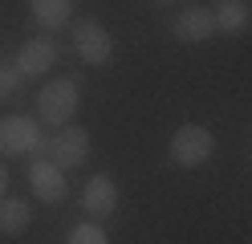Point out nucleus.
Here are the masks:
<instances>
[{"label": "nucleus", "instance_id": "nucleus-7", "mask_svg": "<svg viewBox=\"0 0 252 244\" xmlns=\"http://www.w3.org/2000/svg\"><path fill=\"white\" fill-rule=\"evenodd\" d=\"M82 208H86V216H94V220L114 216L118 211V183L110 175H90L86 187H82Z\"/></svg>", "mask_w": 252, "mask_h": 244}, {"label": "nucleus", "instance_id": "nucleus-15", "mask_svg": "<svg viewBox=\"0 0 252 244\" xmlns=\"http://www.w3.org/2000/svg\"><path fill=\"white\" fill-rule=\"evenodd\" d=\"M0 195H8V167L0 163Z\"/></svg>", "mask_w": 252, "mask_h": 244}, {"label": "nucleus", "instance_id": "nucleus-13", "mask_svg": "<svg viewBox=\"0 0 252 244\" xmlns=\"http://www.w3.org/2000/svg\"><path fill=\"white\" fill-rule=\"evenodd\" d=\"M65 244H110V236H106V228H102V224L86 220V224H77L73 232H69Z\"/></svg>", "mask_w": 252, "mask_h": 244}, {"label": "nucleus", "instance_id": "nucleus-6", "mask_svg": "<svg viewBox=\"0 0 252 244\" xmlns=\"http://www.w3.org/2000/svg\"><path fill=\"white\" fill-rule=\"evenodd\" d=\"M29 187L41 204H61L69 195V183H65V167H57L49 155H41L29 163Z\"/></svg>", "mask_w": 252, "mask_h": 244}, {"label": "nucleus", "instance_id": "nucleus-2", "mask_svg": "<svg viewBox=\"0 0 252 244\" xmlns=\"http://www.w3.org/2000/svg\"><path fill=\"white\" fill-rule=\"evenodd\" d=\"M53 139L41 135V122L29 114H4L0 118V155H33L41 159Z\"/></svg>", "mask_w": 252, "mask_h": 244}, {"label": "nucleus", "instance_id": "nucleus-4", "mask_svg": "<svg viewBox=\"0 0 252 244\" xmlns=\"http://www.w3.org/2000/svg\"><path fill=\"white\" fill-rule=\"evenodd\" d=\"M73 49H77V57L86 65H106L114 57V37H110V29L102 21L86 16V21L73 25Z\"/></svg>", "mask_w": 252, "mask_h": 244}, {"label": "nucleus", "instance_id": "nucleus-5", "mask_svg": "<svg viewBox=\"0 0 252 244\" xmlns=\"http://www.w3.org/2000/svg\"><path fill=\"white\" fill-rule=\"evenodd\" d=\"M49 159L57 163V167H82V163L90 159V130L86 126H77V122H65V126H57V135L49 142Z\"/></svg>", "mask_w": 252, "mask_h": 244}, {"label": "nucleus", "instance_id": "nucleus-12", "mask_svg": "<svg viewBox=\"0 0 252 244\" xmlns=\"http://www.w3.org/2000/svg\"><path fill=\"white\" fill-rule=\"evenodd\" d=\"M29 12L33 21L45 29H61L73 21V0H29Z\"/></svg>", "mask_w": 252, "mask_h": 244}, {"label": "nucleus", "instance_id": "nucleus-16", "mask_svg": "<svg viewBox=\"0 0 252 244\" xmlns=\"http://www.w3.org/2000/svg\"><path fill=\"white\" fill-rule=\"evenodd\" d=\"M159 4H175V0H159Z\"/></svg>", "mask_w": 252, "mask_h": 244}, {"label": "nucleus", "instance_id": "nucleus-11", "mask_svg": "<svg viewBox=\"0 0 252 244\" xmlns=\"http://www.w3.org/2000/svg\"><path fill=\"white\" fill-rule=\"evenodd\" d=\"M33 224V204L21 195H0V232L4 236H21Z\"/></svg>", "mask_w": 252, "mask_h": 244}, {"label": "nucleus", "instance_id": "nucleus-14", "mask_svg": "<svg viewBox=\"0 0 252 244\" xmlns=\"http://www.w3.org/2000/svg\"><path fill=\"white\" fill-rule=\"evenodd\" d=\"M17 86H21V70H4V65H0V98L17 94Z\"/></svg>", "mask_w": 252, "mask_h": 244}, {"label": "nucleus", "instance_id": "nucleus-9", "mask_svg": "<svg viewBox=\"0 0 252 244\" xmlns=\"http://www.w3.org/2000/svg\"><path fill=\"white\" fill-rule=\"evenodd\" d=\"M175 37L183 45H203V41H212L216 37V16L208 4H191V8H183L175 16Z\"/></svg>", "mask_w": 252, "mask_h": 244}, {"label": "nucleus", "instance_id": "nucleus-8", "mask_svg": "<svg viewBox=\"0 0 252 244\" xmlns=\"http://www.w3.org/2000/svg\"><path fill=\"white\" fill-rule=\"evenodd\" d=\"M53 61H57V41H53V37H29V41L17 49V70H21V77L49 73Z\"/></svg>", "mask_w": 252, "mask_h": 244}, {"label": "nucleus", "instance_id": "nucleus-1", "mask_svg": "<svg viewBox=\"0 0 252 244\" xmlns=\"http://www.w3.org/2000/svg\"><path fill=\"white\" fill-rule=\"evenodd\" d=\"M77 106H82V86H77V77H53V81H45L41 94H37V118H41V126H65V122H73Z\"/></svg>", "mask_w": 252, "mask_h": 244}, {"label": "nucleus", "instance_id": "nucleus-3", "mask_svg": "<svg viewBox=\"0 0 252 244\" xmlns=\"http://www.w3.org/2000/svg\"><path fill=\"white\" fill-rule=\"evenodd\" d=\"M212 155H216V135L208 126L187 122V126H179L175 135H171V159H175L179 167H203Z\"/></svg>", "mask_w": 252, "mask_h": 244}, {"label": "nucleus", "instance_id": "nucleus-10", "mask_svg": "<svg viewBox=\"0 0 252 244\" xmlns=\"http://www.w3.org/2000/svg\"><path fill=\"white\" fill-rule=\"evenodd\" d=\"M216 33H224V37H244L252 29V4L248 0H216Z\"/></svg>", "mask_w": 252, "mask_h": 244}]
</instances>
